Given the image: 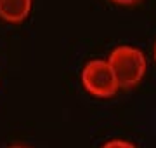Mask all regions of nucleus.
I'll return each mask as SVG.
<instances>
[{"label":"nucleus","mask_w":156,"mask_h":148,"mask_svg":"<svg viewBox=\"0 0 156 148\" xmlns=\"http://www.w3.org/2000/svg\"><path fill=\"white\" fill-rule=\"evenodd\" d=\"M106 59L115 72L120 89L130 91L144 80L147 72V57L139 47L116 46Z\"/></svg>","instance_id":"obj_1"},{"label":"nucleus","mask_w":156,"mask_h":148,"mask_svg":"<svg viewBox=\"0 0 156 148\" xmlns=\"http://www.w3.org/2000/svg\"><path fill=\"white\" fill-rule=\"evenodd\" d=\"M80 80L85 91L99 99H109L120 91L118 80L108 59H90L89 63H85Z\"/></svg>","instance_id":"obj_2"},{"label":"nucleus","mask_w":156,"mask_h":148,"mask_svg":"<svg viewBox=\"0 0 156 148\" xmlns=\"http://www.w3.org/2000/svg\"><path fill=\"white\" fill-rule=\"evenodd\" d=\"M33 0H0V17L5 23H23L30 16Z\"/></svg>","instance_id":"obj_3"},{"label":"nucleus","mask_w":156,"mask_h":148,"mask_svg":"<svg viewBox=\"0 0 156 148\" xmlns=\"http://www.w3.org/2000/svg\"><path fill=\"white\" fill-rule=\"evenodd\" d=\"M101 148H137V146L125 138H113V139H108L106 143H102Z\"/></svg>","instance_id":"obj_4"},{"label":"nucleus","mask_w":156,"mask_h":148,"mask_svg":"<svg viewBox=\"0 0 156 148\" xmlns=\"http://www.w3.org/2000/svg\"><path fill=\"white\" fill-rule=\"evenodd\" d=\"M118 6H135V4H139L140 0H111Z\"/></svg>","instance_id":"obj_5"},{"label":"nucleus","mask_w":156,"mask_h":148,"mask_svg":"<svg viewBox=\"0 0 156 148\" xmlns=\"http://www.w3.org/2000/svg\"><path fill=\"white\" fill-rule=\"evenodd\" d=\"M153 57H154V63H156V44H154V49H153Z\"/></svg>","instance_id":"obj_6"},{"label":"nucleus","mask_w":156,"mask_h":148,"mask_svg":"<svg viewBox=\"0 0 156 148\" xmlns=\"http://www.w3.org/2000/svg\"><path fill=\"white\" fill-rule=\"evenodd\" d=\"M9 148H28V146H21V145H14V146H9Z\"/></svg>","instance_id":"obj_7"}]
</instances>
